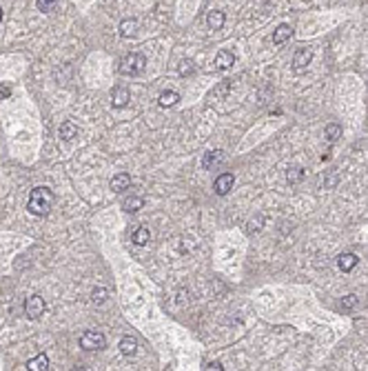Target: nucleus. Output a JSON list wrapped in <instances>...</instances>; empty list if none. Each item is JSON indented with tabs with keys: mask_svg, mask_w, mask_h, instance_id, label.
<instances>
[{
	"mask_svg": "<svg viewBox=\"0 0 368 371\" xmlns=\"http://www.w3.org/2000/svg\"><path fill=\"white\" fill-rule=\"evenodd\" d=\"M0 20H2V9H0Z\"/></svg>",
	"mask_w": 368,
	"mask_h": 371,
	"instance_id": "29",
	"label": "nucleus"
},
{
	"mask_svg": "<svg viewBox=\"0 0 368 371\" xmlns=\"http://www.w3.org/2000/svg\"><path fill=\"white\" fill-rule=\"evenodd\" d=\"M235 65V56H233V51H220L216 56V67L217 69H229V67H233Z\"/></svg>",
	"mask_w": 368,
	"mask_h": 371,
	"instance_id": "15",
	"label": "nucleus"
},
{
	"mask_svg": "<svg viewBox=\"0 0 368 371\" xmlns=\"http://www.w3.org/2000/svg\"><path fill=\"white\" fill-rule=\"evenodd\" d=\"M36 5H38V9L43 11V14H49V11L58 5V0H36Z\"/></svg>",
	"mask_w": 368,
	"mask_h": 371,
	"instance_id": "24",
	"label": "nucleus"
},
{
	"mask_svg": "<svg viewBox=\"0 0 368 371\" xmlns=\"http://www.w3.org/2000/svg\"><path fill=\"white\" fill-rule=\"evenodd\" d=\"M224 20H226L224 11L213 9V11H209V18H206V24H209V29H222V27H224Z\"/></svg>",
	"mask_w": 368,
	"mask_h": 371,
	"instance_id": "10",
	"label": "nucleus"
},
{
	"mask_svg": "<svg viewBox=\"0 0 368 371\" xmlns=\"http://www.w3.org/2000/svg\"><path fill=\"white\" fill-rule=\"evenodd\" d=\"M11 96V87L9 85H0V100H7Z\"/></svg>",
	"mask_w": 368,
	"mask_h": 371,
	"instance_id": "27",
	"label": "nucleus"
},
{
	"mask_svg": "<svg viewBox=\"0 0 368 371\" xmlns=\"http://www.w3.org/2000/svg\"><path fill=\"white\" fill-rule=\"evenodd\" d=\"M357 262H359V258L355 254H350V251H346V254H342L340 258H337V265H340V269L342 271H353L355 267H357Z\"/></svg>",
	"mask_w": 368,
	"mask_h": 371,
	"instance_id": "8",
	"label": "nucleus"
},
{
	"mask_svg": "<svg viewBox=\"0 0 368 371\" xmlns=\"http://www.w3.org/2000/svg\"><path fill=\"white\" fill-rule=\"evenodd\" d=\"M44 309H47V304H44L43 296H29V298L24 300V316H27L29 320H38L44 313Z\"/></svg>",
	"mask_w": 368,
	"mask_h": 371,
	"instance_id": "4",
	"label": "nucleus"
},
{
	"mask_svg": "<svg viewBox=\"0 0 368 371\" xmlns=\"http://www.w3.org/2000/svg\"><path fill=\"white\" fill-rule=\"evenodd\" d=\"M235 185V176L233 174H220L216 178V185H213V189H216L217 196H226V193L233 189Z\"/></svg>",
	"mask_w": 368,
	"mask_h": 371,
	"instance_id": "7",
	"label": "nucleus"
},
{
	"mask_svg": "<svg viewBox=\"0 0 368 371\" xmlns=\"http://www.w3.org/2000/svg\"><path fill=\"white\" fill-rule=\"evenodd\" d=\"M286 178H288V183H300L302 178H304V169L302 167H291L288 169V174H286Z\"/></svg>",
	"mask_w": 368,
	"mask_h": 371,
	"instance_id": "23",
	"label": "nucleus"
},
{
	"mask_svg": "<svg viewBox=\"0 0 368 371\" xmlns=\"http://www.w3.org/2000/svg\"><path fill=\"white\" fill-rule=\"evenodd\" d=\"M53 193H51V189H47V187H36V189H31V193H29V200H27V209H29V213H34V216H47L49 211H51V207H53Z\"/></svg>",
	"mask_w": 368,
	"mask_h": 371,
	"instance_id": "1",
	"label": "nucleus"
},
{
	"mask_svg": "<svg viewBox=\"0 0 368 371\" xmlns=\"http://www.w3.org/2000/svg\"><path fill=\"white\" fill-rule=\"evenodd\" d=\"M177 71H180L182 76H191V73L195 71V65H193L191 60H182V63H180V69H177Z\"/></svg>",
	"mask_w": 368,
	"mask_h": 371,
	"instance_id": "25",
	"label": "nucleus"
},
{
	"mask_svg": "<svg viewBox=\"0 0 368 371\" xmlns=\"http://www.w3.org/2000/svg\"><path fill=\"white\" fill-rule=\"evenodd\" d=\"M160 107H175L177 102H180V93L177 92H171V89H169V92H162L160 93Z\"/></svg>",
	"mask_w": 368,
	"mask_h": 371,
	"instance_id": "19",
	"label": "nucleus"
},
{
	"mask_svg": "<svg viewBox=\"0 0 368 371\" xmlns=\"http://www.w3.org/2000/svg\"><path fill=\"white\" fill-rule=\"evenodd\" d=\"M27 369H29V371H44V369H49V358L44 356V353H40V356L31 358V360L27 362Z\"/></svg>",
	"mask_w": 368,
	"mask_h": 371,
	"instance_id": "17",
	"label": "nucleus"
},
{
	"mask_svg": "<svg viewBox=\"0 0 368 371\" xmlns=\"http://www.w3.org/2000/svg\"><path fill=\"white\" fill-rule=\"evenodd\" d=\"M107 298H109V289L107 287H96V289L91 291V300L93 302H105Z\"/></svg>",
	"mask_w": 368,
	"mask_h": 371,
	"instance_id": "21",
	"label": "nucleus"
},
{
	"mask_svg": "<svg viewBox=\"0 0 368 371\" xmlns=\"http://www.w3.org/2000/svg\"><path fill=\"white\" fill-rule=\"evenodd\" d=\"M206 369H211V371H216V369H220V371H222V369H224V367H222L220 362H209V365H206Z\"/></svg>",
	"mask_w": 368,
	"mask_h": 371,
	"instance_id": "28",
	"label": "nucleus"
},
{
	"mask_svg": "<svg viewBox=\"0 0 368 371\" xmlns=\"http://www.w3.org/2000/svg\"><path fill=\"white\" fill-rule=\"evenodd\" d=\"M131 100V92L125 87V85H118V87H113V92H111V105L115 107V109H122V107H127V102Z\"/></svg>",
	"mask_w": 368,
	"mask_h": 371,
	"instance_id": "5",
	"label": "nucleus"
},
{
	"mask_svg": "<svg viewBox=\"0 0 368 371\" xmlns=\"http://www.w3.org/2000/svg\"><path fill=\"white\" fill-rule=\"evenodd\" d=\"M342 304H344V309H350L357 304V296H346L344 300H342Z\"/></svg>",
	"mask_w": 368,
	"mask_h": 371,
	"instance_id": "26",
	"label": "nucleus"
},
{
	"mask_svg": "<svg viewBox=\"0 0 368 371\" xmlns=\"http://www.w3.org/2000/svg\"><path fill=\"white\" fill-rule=\"evenodd\" d=\"M76 136H78V125H76V122L67 120V122H63V125H60V138H63V140H73Z\"/></svg>",
	"mask_w": 368,
	"mask_h": 371,
	"instance_id": "20",
	"label": "nucleus"
},
{
	"mask_svg": "<svg viewBox=\"0 0 368 371\" xmlns=\"http://www.w3.org/2000/svg\"><path fill=\"white\" fill-rule=\"evenodd\" d=\"M313 60V51L308 47H302L295 51V56H293V67H295V71H304L308 65H311Z\"/></svg>",
	"mask_w": 368,
	"mask_h": 371,
	"instance_id": "6",
	"label": "nucleus"
},
{
	"mask_svg": "<svg viewBox=\"0 0 368 371\" xmlns=\"http://www.w3.org/2000/svg\"><path fill=\"white\" fill-rule=\"evenodd\" d=\"M80 347L85 351H100L107 347V338L100 331H85L80 336Z\"/></svg>",
	"mask_w": 368,
	"mask_h": 371,
	"instance_id": "3",
	"label": "nucleus"
},
{
	"mask_svg": "<svg viewBox=\"0 0 368 371\" xmlns=\"http://www.w3.org/2000/svg\"><path fill=\"white\" fill-rule=\"evenodd\" d=\"M144 67H147V58L142 53H127L125 58L120 60L118 71L122 76H138V73L144 71Z\"/></svg>",
	"mask_w": 368,
	"mask_h": 371,
	"instance_id": "2",
	"label": "nucleus"
},
{
	"mask_svg": "<svg viewBox=\"0 0 368 371\" xmlns=\"http://www.w3.org/2000/svg\"><path fill=\"white\" fill-rule=\"evenodd\" d=\"M131 238H133V242L138 247H144V245H149V240H151V232H149L144 225H140V227H135L133 229V236Z\"/></svg>",
	"mask_w": 368,
	"mask_h": 371,
	"instance_id": "13",
	"label": "nucleus"
},
{
	"mask_svg": "<svg viewBox=\"0 0 368 371\" xmlns=\"http://www.w3.org/2000/svg\"><path fill=\"white\" fill-rule=\"evenodd\" d=\"M291 36H293V27L284 23V24H280L278 29L273 31V43H275V45H282V43H286Z\"/></svg>",
	"mask_w": 368,
	"mask_h": 371,
	"instance_id": "11",
	"label": "nucleus"
},
{
	"mask_svg": "<svg viewBox=\"0 0 368 371\" xmlns=\"http://www.w3.org/2000/svg\"><path fill=\"white\" fill-rule=\"evenodd\" d=\"M131 187V176L129 174H118V176H113L111 178V189L113 191H125V189H129Z\"/></svg>",
	"mask_w": 368,
	"mask_h": 371,
	"instance_id": "12",
	"label": "nucleus"
},
{
	"mask_svg": "<svg viewBox=\"0 0 368 371\" xmlns=\"http://www.w3.org/2000/svg\"><path fill=\"white\" fill-rule=\"evenodd\" d=\"M120 351H122V356H133L135 351H138V340L131 336H125L122 340H120Z\"/></svg>",
	"mask_w": 368,
	"mask_h": 371,
	"instance_id": "14",
	"label": "nucleus"
},
{
	"mask_svg": "<svg viewBox=\"0 0 368 371\" xmlns=\"http://www.w3.org/2000/svg\"><path fill=\"white\" fill-rule=\"evenodd\" d=\"M324 134H326V138H328L330 142H335V140L342 136V127H340V125H326Z\"/></svg>",
	"mask_w": 368,
	"mask_h": 371,
	"instance_id": "22",
	"label": "nucleus"
},
{
	"mask_svg": "<svg viewBox=\"0 0 368 371\" xmlns=\"http://www.w3.org/2000/svg\"><path fill=\"white\" fill-rule=\"evenodd\" d=\"M135 31H138V20L127 18L120 23V36L122 38H131V36H135Z\"/></svg>",
	"mask_w": 368,
	"mask_h": 371,
	"instance_id": "16",
	"label": "nucleus"
},
{
	"mask_svg": "<svg viewBox=\"0 0 368 371\" xmlns=\"http://www.w3.org/2000/svg\"><path fill=\"white\" fill-rule=\"evenodd\" d=\"M122 207H125V211L135 213V211H140V209L144 207V198H140V196L125 198V203H122Z\"/></svg>",
	"mask_w": 368,
	"mask_h": 371,
	"instance_id": "18",
	"label": "nucleus"
},
{
	"mask_svg": "<svg viewBox=\"0 0 368 371\" xmlns=\"http://www.w3.org/2000/svg\"><path fill=\"white\" fill-rule=\"evenodd\" d=\"M222 160H224V154H222V151H209V154L204 156V158H202V167L204 169H216V167H220V162Z\"/></svg>",
	"mask_w": 368,
	"mask_h": 371,
	"instance_id": "9",
	"label": "nucleus"
}]
</instances>
